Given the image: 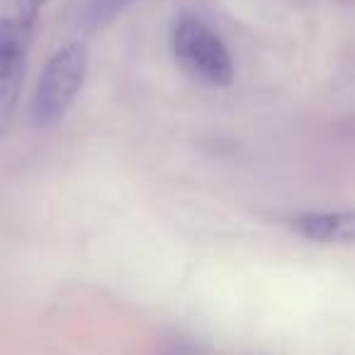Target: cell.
<instances>
[{
  "instance_id": "6da1fadb",
  "label": "cell",
  "mask_w": 355,
  "mask_h": 355,
  "mask_svg": "<svg viewBox=\"0 0 355 355\" xmlns=\"http://www.w3.org/2000/svg\"><path fill=\"white\" fill-rule=\"evenodd\" d=\"M88 76V49L80 42L61 46L42 71L32 98V119L37 127H51L61 122L76 103Z\"/></svg>"
},
{
  "instance_id": "7a4b0ae2",
  "label": "cell",
  "mask_w": 355,
  "mask_h": 355,
  "mask_svg": "<svg viewBox=\"0 0 355 355\" xmlns=\"http://www.w3.org/2000/svg\"><path fill=\"white\" fill-rule=\"evenodd\" d=\"M173 51L193 78L214 88H227L234 83L236 69L227 44L200 17L183 15L175 22Z\"/></svg>"
},
{
  "instance_id": "3957f363",
  "label": "cell",
  "mask_w": 355,
  "mask_h": 355,
  "mask_svg": "<svg viewBox=\"0 0 355 355\" xmlns=\"http://www.w3.org/2000/svg\"><path fill=\"white\" fill-rule=\"evenodd\" d=\"M49 0H0V64L27 61L37 20Z\"/></svg>"
},
{
  "instance_id": "277c9868",
  "label": "cell",
  "mask_w": 355,
  "mask_h": 355,
  "mask_svg": "<svg viewBox=\"0 0 355 355\" xmlns=\"http://www.w3.org/2000/svg\"><path fill=\"white\" fill-rule=\"evenodd\" d=\"M300 236L316 243H345L355 246V209L345 212H304L292 219Z\"/></svg>"
},
{
  "instance_id": "5b68a950",
  "label": "cell",
  "mask_w": 355,
  "mask_h": 355,
  "mask_svg": "<svg viewBox=\"0 0 355 355\" xmlns=\"http://www.w3.org/2000/svg\"><path fill=\"white\" fill-rule=\"evenodd\" d=\"M22 80H25V61H3L0 64V139L6 137L15 119Z\"/></svg>"
},
{
  "instance_id": "8992f818",
  "label": "cell",
  "mask_w": 355,
  "mask_h": 355,
  "mask_svg": "<svg viewBox=\"0 0 355 355\" xmlns=\"http://www.w3.org/2000/svg\"><path fill=\"white\" fill-rule=\"evenodd\" d=\"M134 3H139V0H88V6H85V22L90 27H105L112 20H117Z\"/></svg>"
},
{
  "instance_id": "52a82bcc",
  "label": "cell",
  "mask_w": 355,
  "mask_h": 355,
  "mask_svg": "<svg viewBox=\"0 0 355 355\" xmlns=\"http://www.w3.org/2000/svg\"><path fill=\"white\" fill-rule=\"evenodd\" d=\"M153 355H207V350L193 336L173 334L158 340L156 348H153Z\"/></svg>"
}]
</instances>
